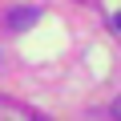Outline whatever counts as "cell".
<instances>
[{
  "label": "cell",
  "mask_w": 121,
  "mask_h": 121,
  "mask_svg": "<svg viewBox=\"0 0 121 121\" xmlns=\"http://www.w3.org/2000/svg\"><path fill=\"white\" fill-rule=\"evenodd\" d=\"M36 8H12L8 12V28H28V24H36Z\"/></svg>",
  "instance_id": "cell-1"
},
{
  "label": "cell",
  "mask_w": 121,
  "mask_h": 121,
  "mask_svg": "<svg viewBox=\"0 0 121 121\" xmlns=\"http://www.w3.org/2000/svg\"><path fill=\"white\" fill-rule=\"evenodd\" d=\"M113 117H121V97H117V101H113Z\"/></svg>",
  "instance_id": "cell-2"
},
{
  "label": "cell",
  "mask_w": 121,
  "mask_h": 121,
  "mask_svg": "<svg viewBox=\"0 0 121 121\" xmlns=\"http://www.w3.org/2000/svg\"><path fill=\"white\" fill-rule=\"evenodd\" d=\"M113 24H117V28H121V16H117V20H113Z\"/></svg>",
  "instance_id": "cell-3"
}]
</instances>
